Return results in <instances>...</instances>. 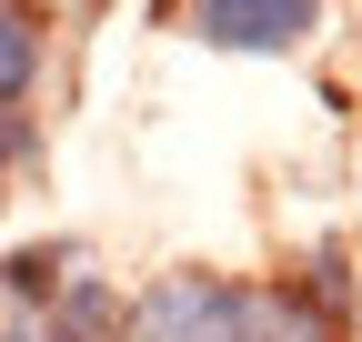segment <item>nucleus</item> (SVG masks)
<instances>
[{
	"mask_svg": "<svg viewBox=\"0 0 362 342\" xmlns=\"http://www.w3.org/2000/svg\"><path fill=\"white\" fill-rule=\"evenodd\" d=\"M252 292L221 272H161L141 302H131V342H242Z\"/></svg>",
	"mask_w": 362,
	"mask_h": 342,
	"instance_id": "1",
	"label": "nucleus"
},
{
	"mask_svg": "<svg viewBox=\"0 0 362 342\" xmlns=\"http://www.w3.org/2000/svg\"><path fill=\"white\" fill-rule=\"evenodd\" d=\"M322 0H192V30L211 51H302Z\"/></svg>",
	"mask_w": 362,
	"mask_h": 342,
	"instance_id": "2",
	"label": "nucleus"
},
{
	"mask_svg": "<svg viewBox=\"0 0 362 342\" xmlns=\"http://www.w3.org/2000/svg\"><path fill=\"white\" fill-rule=\"evenodd\" d=\"M30 81H40V20L0 0V101H21Z\"/></svg>",
	"mask_w": 362,
	"mask_h": 342,
	"instance_id": "3",
	"label": "nucleus"
},
{
	"mask_svg": "<svg viewBox=\"0 0 362 342\" xmlns=\"http://www.w3.org/2000/svg\"><path fill=\"white\" fill-rule=\"evenodd\" d=\"M11 151H21V131H11V121H0V182H11Z\"/></svg>",
	"mask_w": 362,
	"mask_h": 342,
	"instance_id": "4",
	"label": "nucleus"
}]
</instances>
